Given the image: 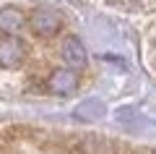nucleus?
<instances>
[{
    "instance_id": "5",
    "label": "nucleus",
    "mask_w": 156,
    "mask_h": 154,
    "mask_svg": "<svg viewBox=\"0 0 156 154\" xmlns=\"http://www.w3.org/2000/svg\"><path fill=\"white\" fill-rule=\"evenodd\" d=\"M26 24H29V18L23 16L21 8H16V6L0 8V34H18Z\"/></svg>"
},
{
    "instance_id": "2",
    "label": "nucleus",
    "mask_w": 156,
    "mask_h": 154,
    "mask_svg": "<svg viewBox=\"0 0 156 154\" xmlns=\"http://www.w3.org/2000/svg\"><path fill=\"white\" fill-rule=\"evenodd\" d=\"M26 58V47L16 34H0V68H18Z\"/></svg>"
},
{
    "instance_id": "3",
    "label": "nucleus",
    "mask_w": 156,
    "mask_h": 154,
    "mask_svg": "<svg viewBox=\"0 0 156 154\" xmlns=\"http://www.w3.org/2000/svg\"><path fill=\"white\" fill-rule=\"evenodd\" d=\"M47 89L52 94H57V97H68V94H73L78 89V73L73 68H68V66L55 68L50 73V78H47Z\"/></svg>"
},
{
    "instance_id": "4",
    "label": "nucleus",
    "mask_w": 156,
    "mask_h": 154,
    "mask_svg": "<svg viewBox=\"0 0 156 154\" xmlns=\"http://www.w3.org/2000/svg\"><path fill=\"white\" fill-rule=\"evenodd\" d=\"M60 55H62V60H65V66L73 68V71H83L86 63H89V52H86L83 42L78 37H65L62 39Z\"/></svg>"
},
{
    "instance_id": "1",
    "label": "nucleus",
    "mask_w": 156,
    "mask_h": 154,
    "mask_svg": "<svg viewBox=\"0 0 156 154\" xmlns=\"http://www.w3.org/2000/svg\"><path fill=\"white\" fill-rule=\"evenodd\" d=\"M29 26H31V32L37 34V37L50 39L62 29V16L57 11H52V8H37V11H31V16H29Z\"/></svg>"
}]
</instances>
